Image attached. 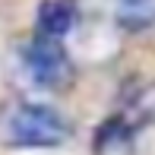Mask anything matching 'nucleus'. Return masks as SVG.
<instances>
[{
	"mask_svg": "<svg viewBox=\"0 0 155 155\" xmlns=\"http://www.w3.org/2000/svg\"><path fill=\"white\" fill-rule=\"evenodd\" d=\"M76 22V10L70 0H45L38 6V32L51 35V38H60L73 29Z\"/></svg>",
	"mask_w": 155,
	"mask_h": 155,
	"instance_id": "nucleus-3",
	"label": "nucleus"
},
{
	"mask_svg": "<svg viewBox=\"0 0 155 155\" xmlns=\"http://www.w3.org/2000/svg\"><path fill=\"white\" fill-rule=\"evenodd\" d=\"M22 63L29 70L32 82H38L45 89H63L70 82V73H73L70 70V57L63 54L60 41L51 38V35H41V32H38V38H32L25 45Z\"/></svg>",
	"mask_w": 155,
	"mask_h": 155,
	"instance_id": "nucleus-2",
	"label": "nucleus"
},
{
	"mask_svg": "<svg viewBox=\"0 0 155 155\" xmlns=\"http://www.w3.org/2000/svg\"><path fill=\"white\" fill-rule=\"evenodd\" d=\"M133 111H136L143 120H152L155 124V86H149L136 101H133Z\"/></svg>",
	"mask_w": 155,
	"mask_h": 155,
	"instance_id": "nucleus-5",
	"label": "nucleus"
},
{
	"mask_svg": "<svg viewBox=\"0 0 155 155\" xmlns=\"http://www.w3.org/2000/svg\"><path fill=\"white\" fill-rule=\"evenodd\" d=\"M0 139L16 149H48L67 139V124L57 111L41 104H19L0 124Z\"/></svg>",
	"mask_w": 155,
	"mask_h": 155,
	"instance_id": "nucleus-1",
	"label": "nucleus"
},
{
	"mask_svg": "<svg viewBox=\"0 0 155 155\" xmlns=\"http://www.w3.org/2000/svg\"><path fill=\"white\" fill-rule=\"evenodd\" d=\"M114 13L127 32H146L155 25V0H117Z\"/></svg>",
	"mask_w": 155,
	"mask_h": 155,
	"instance_id": "nucleus-4",
	"label": "nucleus"
}]
</instances>
